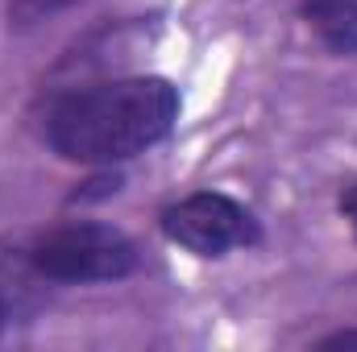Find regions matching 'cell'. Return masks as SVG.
<instances>
[{
	"mask_svg": "<svg viewBox=\"0 0 357 352\" xmlns=\"http://www.w3.org/2000/svg\"><path fill=\"white\" fill-rule=\"evenodd\" d=\"M178 120V91L162 75L108 79L67 91L46 116V141L59 158L112 166L158 145Z\"/></svg>",
	"mask_w": 357,
	"mask_h": 352,
	"instance_id": "obj_1",
	"label": "cell"
},
{
	"mask_svg": "<svg viewBox=\"0 0 357 352\" xmlns=\"http://www.w3.org/2000/svg\"><path fill=\"white\" fill-rule=\"evenodd\" d=\"M33 269L46 282H121L137 269L133 241L112 224H63L42 232L29 249Z\"/></svg>",
	"mask_w": 357,
	"mask_h": 352,
	"instance_id": "obj_2",
	"label": "cell"
},
{
	"mask_svg": "<svg viewBox=\"0 0 357 352\" xmlns=\"http://www.w3.org/2000/svg\"><path fill=\"white\" fill-rule=\"evenodd\" d=\"M162 232L195 257H225L262 241V228L250 207L220 191H195L162 211Z\"/></svg>",
	"mask_w": 357,
	"mask_h": 352,
	"instance_id": "obj_3",
	"label": "cell"
},
{
	"mask_svg": "<svg viewBox=\"0 0 357 352\" xmlns=\"http://www.w3.org/2000/svg\"><path fill=\"white\" fill-rule=\"evenodd\" d=\"M299 13L333 54H357V0H303Z\"/></svg>",
	"mask_w": 357,
	"mask_h": 352,
	"instance_id": "obj_4",
	"label": "cell"
},
{
	"mask_svg": "<svg viewBox=\"0 0 357 352\" xmlns=\"http://www.w3.org/2000/svg\"><path fill=\"white\" fill-rule=\"evenodd\" d=\"M75 0H8V25L13 29H33L42 21H50L54 13L71 8Z\"/></svg>",
	"mask_w": 357,
	"mask_h": 352,
	"instance_id": "obj_5",
	"label": "cell"
},
{
	"mask_svg": "<svg viewBox=\"0 0 357 352\" xmlns=\"http://www.w3.org/2000/svg\"><path fill=\"white\" fill-rule=\"evenodd\" d=\"M341 216L349 220V228H354V237H357V182L341 195Z\"/></svg>",
	"mask_w": 357,
	"mask_h": 352,
	"instance_id": "obj_6",
	"label": "cell"
},
{
	"mask_svg": "<svg viewBox=\"0 0 357 352\" xmlns=\"http://www.w3.org/2000/svg\"><path fill=\"white\" fill-rule=\"evenodd\" d=\"M320 349H357V328L337 332V336H324V340H320Z\"/></svg>",
	"mask_w": 357,
	"mask_h": 352,
	"instance_id": "obj_7",
	"label": "cell"
}]
</instances>
